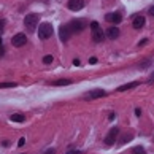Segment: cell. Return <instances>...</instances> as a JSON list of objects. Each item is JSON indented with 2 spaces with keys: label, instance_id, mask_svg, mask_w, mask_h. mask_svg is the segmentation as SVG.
<instances>
[{
  "label": "cell",
  "instance_id": "2",
  "mask_svg": "<svg viewBox=\"0 0 154 154\" xmlns=\"http://www.w3.org/2000/svg\"><path fill=\"white\" fill-rule=\"evenodd\" d=\"M91 30H92V40L95 43H100L102 40H103V30L100 29V26H99V22L97 21H92L91 22Z\"/></svg>",
  "mask_w": 154,
  "mask_h": 154
},
{
  "label": "cell",
  "instance_id": "6",
  "mask_svg": "<svg viewBox=\"0 0 154 154\" xmlns=\"http://www.w3.org/2000/svg\"><path fill=\"white\" fill-rule=\"evenodd\" d=\"M27 43V37L24 35V33H16V35L11 38V45L16 48H21V46H24V45Z\"/></svg>",
  "mask_w": 154,
  "mask_h": 154
},
{
  "label": "cell",
  "instance_id": "10",
  "mask_svg": "<svg viewBox=\"0 0 154 154\" xmlns=\"http://www.w3.org/2000/svg\"><path fill=\"white\" fill-rule=\"evenodd\" d=\"M105 19L108 22H111V24H119V22L122 21V14L121 13H108L105 16Z\"/></svg>",
  "mask_w": 154,
  "mask_h": 154
},
{
  "label": "cell",
  "instance_id": "12",
  "mask_svg": "<svg viewBox=\"0 0 154 154\" xmlns=\"http://www.w3.org/2000/svg\"><path fill=\"white\" fill-rule=\"evenodd\" d=\"M105 35H106L108 38H110V40H116V38L119 37V29H118L116 26H115V27H108Z\"/></svg>",
  "mask_w": 154,
  "mask_h": 154
},
{
  "label": "cell",
  "instance_id": "7",
  "mask_svg": "<svg viewBox=\"0 0 154 154\" xmlns=\"http://www.w3.org/2000/svg\"><path fill=\"white\" fill-rule=\"evenodd\" d=\"M70 35H72V30H70V26H60L59 27V37L62 42H67V40H70Z\"/></svg>",
  "mask_w": 154,
  "mask_h": 154
},
{
  "label": "cell",
  "instance_id": "30",
  "mask_svg": "<svg viewBox=\"0 0 154 154\" xmlns=\"http://www.w3.org/2000/svg\"><path fill=\"white\" fill-rule=\"evenodd\" d=\"M149 14L154 16V5H152V7H149Z\"/></svg>",
  "mask_w": 154,
  "mask_h": 154
},
{
  "label": "cell",
  "instance_id": "26",
  "mask_svg": "<svg viewBox=\"0 0 154 154\" xmlns=\"http://www.w3.org/2000/svg\"><path fill=\"white\" fill-rule=\"evenodd\" d=\"M115 116H116L115 113H110V116H108V119H110V121H113V119H115Z\"/></svg>",
  "mask_w": 154,
  "mask_h": 154
},
{
  "label": "cell",
  "instance_id": "3",
  "mask_svg": "<svg viewBox=\"0 0 154 154\" xmlns=\"http://www.w3.org/2000/svg\"><path fill=\"white\" fill-rule=\"evenodd\" d=\"M24 26L30 32H33V30H35V27H38V14H35V13L27 14L26 18H24Z\"/></svg>",
  "mask_w": 154,
  "mask_h": 154
},
{
  "label": "cell",
  "instance_id": "4",
  "mask_svg": "<svg viewBox=\"0 0 154 154\" xmlns=\"http://www.w3.org/2000/svg\"><path fill=\"white\" fill-rule=\"evenodd\" d=\"M118 135H119V129H118V127H111V129H110V132H108L106 137H105V145H106V146L115 145V141H116V138H118Z\"/></svg>",
  "mask_w": 154,
  "mask_h": 154
},
{
  "label": "cell",
  "instance_id": "8",
  "mask_svg": "<svg viewBox=\"0 0 154 154\" xmlns=\"http://www.w3.org/2000/svg\"><path fill=\"white\" fill-rule=\"evenodd\" d=\"M105 95H106V91H103V89H94V91H89L84 97L94 100V99H100V97H105Z\"/></svg>",
  "mask_w": 154,
  "mask_h": 154
},
{
  "label": "cell",
  "instance_id": "13",
  "mask_svg": "<svg viewBox=\"0 0 154 154\" xmlns=\"http://www.w3.org/2000/svg\"><path fill=\"white\" fill-rule=\"evenodd\" d=\"M138 81H134V83H127V84H122V86H119L116 91L118 92H124V91H129V89H134V88H137L138 86Z\"/></svg>",
  "mask_w": 154,
  "mask_h": 154
},
{
  "label": "cell",
  "instance_id": "27",
  "mask_svg": "<svg viewBox=\"0 0 154 154\" xmlns=\"http://www.w3.org/2000/svg\"><path fill=\"white\" fill-rule=\"evenodd\" d=\"M67 154H83L81 151H68Z\"/></svg>",
  "mask_w": 154,
  "mask_h": 154
},
{
  "label": "cell",
  "instance_id": "17",
  "mask_svg": "<svg viewBox=\"0 0 154 154\" xmlns=\"http://www.w3.org/2000/svg\"><path fill=\"white\" fill-rule=\"evenodd\" d=\"M132 154H145V148H141V146H135L134 149H132Z\"/></svg>",
  "mask_w": 154,
  "mask_h": 154
},
{
  "label": "cell",
  "instance_id": "20",
  "mask_svg": "<svg viewBox=\"0 0 154 154\" xmlns=\"http://www.w3.org/2000/svg\"><path fill=\"white\" fill-rule=\"evenodd\" d=\"M43 62H45V64H53V56H45Z\"/></svg>",
  "mask_w": 154,
  "mask_h": 154
},
{
  "label": "cell",
  "instance_id": "25",
  "mask_svg": "<svg viewBox=\"0 0 154 154\" xmlns=\"http://www.w3.org/2000/svg\"><path fill=\"white\" fill-rule=\"evenodd\" d=\"M95 62H97V57H91L89 59V64H95Z\"/></svg>",
  "mask_w": 154,
  "mask_h": 154
},
{
  "label": "cell",
  "instance_id": "24",
  "mask_svg": "<svg viewBox=\"0 0 154 154\" xmlns=\"http://www.w3.org/2000/svg\"><path fill=\"white\" fill-rule=\"evenodd\" d=\"M146 43H148V38H145L143 42H140V43H138V46H143V45H146Z\"/></svg>",
  "mask_w": 154,
  "mask_h": 154
},
{
  "label": "cell",
  "instance_id": "16",
  "mask_svg": "<svg viewBox=\"0 0 154 154\" xmlns=\"http://www.w3.org/2000/svg\"><path fill=\"white\" fill-rule=\"evenodd\" d=\"M132 138H134V135H132V134H125V135L122 137V138L119 140V143L124 145V143H127V141H129V140H132Z\"/></svg>",
  "mask_w": 154,
  "mask_h": 154
},
{
  "label": "cell",
  "instance_id": "32",
  "mask_svg": "<svg viewBox=\"0 0 154 154\" xmlns=\"http://www.w3.org/2000/svg\"><path fill=\"white\" fill-rule=\"evenodd\" d=\"M0 51L3 53V48H2V37H0Z\"/></svg>",
  "mask_w": 154,
  "mask_h": 154
},
{
  "label": "cell",
  "instance_id": "21",
  "mask_svg": "<svg viewBox=\"0 0 154 154\" xmlns=\"http://www.w3.org/2000/svg\"><path fill=\"white\" fill-rule=\"evenodd\" d=\"M43 154H56V149H54V148H49V149H46Z\"/></svg>",
  "mask_w": 154,
  "mask_h": 154
},
{
  "label": "cell",
  "instance_id": "9",
  "mask_svg": "<svg viewBox=\"0 0 154 154\" xmlns=\"http://www.w3.org/2000/svg\"><path fill=\"white\" fill-rule=\"evenodd\" d=\"M67 7H68V10H72V11H79L84 7V0H68Z\"/></svg>",
  "mask_w": 154,
  "mask_h": 154
},
{
  "label": "cell",
  "instance_id": "22",
  "mask_svg": "<svg viewBox=\"0 0 154 154\" xmlns=\"http://www.w3.org/2000/svg\"><path fill=\"white\" fill-rule=\"evenodd\" d=\"M18 145H19V146H24V145H26V138H24V137H22V138H19Z\"/></svg>",
  "mask_w": 154,
  "mask_h": 154
},
{
  "label": "cell",
  "instance_id": "28",
  "mask_svg": "<svg viewBox=\"0 0 154 154\" xmlns=\"http://www.w3.org/2000/svg\"><path fill=\"white\" fill-rule=\"evenodd\" d=\"M2 145H3V146H10V141H8V140H3Z\"/></svg>",
  "mask_w": 154,
  "mask_h": 154
},
{
  "label": "cell",
  "instance_id": "15",
  "mask_svg": "<svg viewBox=\"0 0 154 154\" xmlns=\"http://www.w3.org/2000/svg\"><path fill=\"white\" fill-rule=\"evenodd\" d=\"M10 119H11L13 122H24V121H26V118L22 116L21 113H14V115H11Z\"/></svg>",
  "mask_w": 154,
  "mask_h": 154
},
{
  "label": "cell",
  "instance_id": "19",
  "mask_svg": "<svg viewBox=\"0 0 154 154\" xmlns=\"http://www.w3.org/2000/svg\"><path fill=\"white\" fill-rule=\"evenodd\" d=\"M5 88H16V83H0V89Z\"/></svg>",
  "mask_w": 154,
  "mask_h": 154
},
{
  "label": "cell",
  "instance_id": "29",
  "mask_svg": "<svg viewBox=\"0 0 154 154\" xmlns=\"http://www.w3.org/2000/svg\"><path fill=\"white\" fill-rule=\"evenodd\" d=\"M3 26H5V21H0V32L3 30Z\"/></svg>",
  "mask_w": 154,
  "mask_h": 154
},
{
  "label": "cell",
  "instance_id": "14",
  "mask_svg": "<svg viewBox=\"0 0 154 154\" xmlns=\"http://www.w3.org/2000/svg\"><path fill=\"white\" fill-rule=\"evenodd\" d=\"M68 84H72V79H56V81H53V86H68Z\"/></svg>",
  "mask_w": 154,
  "mask_h": 154
},
{
  "label": "cell",
  "instance_id": "18",
  "mask_svg": "<svg viewBox=\"0 0 154 154\" xmlns=\"http://www.w3.org/2000/svg\"><path fill=\"white\" fill-rule=\"evenodd\" d=\"M149 65H151V60H149V59H148V60H143V62H140V64H138V67L143 68V70H145V68H148Z\"/></svg>",
  "mask_w": 154,
  "mask_h": 154
},
{
  "label": "cell",
  "instance_id": "1",
  "mask_svg": "<svg viewBox=\"0 0 154 154\" xmlns=\"http://www.w3.org/2000/svg\"><path fill=\"white\" fill-rule=\"evenodd\" d=\"M38 37H40V40H48L49 37H53V26H51L49 22H43V24H40Z\"/></svg>",
  "mask_w": 154,
  "mask_h": 154
},
{
  "label": "cell",
  "instance_id": "33",
  "mask_svg": "<svg viewBox=\"0 0 154 154\" xmlns=\"http://www.w3.org/2000/svg\"><path fill=\"white\" fill-rule=\"evenodd\" d=\"M152 81H154V73L151 75V78H149V83H152Z\"/></svg>",
  "mask_w": 154,
  "mask_h": 154
},
{
  "label": "cell",
  "instance_id": "23",
  "mask_svg": "<svg viewBox=\"0 0 154 154\" xmlns=\"http://www.w3.org/2000/svg\"><path fill=\"white\" fill-rule=\"evenodd\" d=\"M135 116H141V110H140V108H135Z\"/></svg>",
  "mask_w": 154,
  "mask_h": 154
},
{
  "label": "cell",
  "instance_id": "11",
  "mask_svg": "<svg viewBox=\"0 0 154 154\" xmlns=\"http://www.w3.org/2000/svg\"><path fill=\"white\" fill-rule=\"evenodd\" d=\"M132 26H134V29H141V27L145 26V18L141 14H137V16H134V22H132Z\"/></svg>",
  "mask_w": 154,
  "mask_h": 154
},
{
  "label": "cell",
  "instance_id": "5",
  "mask_svg": "<svg viewBox=\"0 0 154 154\" xmlns=\"http://www.w3.org/2000/svg\"><path fill=\"white\" fill-rule=\"evenodd\" d=\"M70 30H72V33L73 32H76V33H79V32H83L84 29H86V22H84L83 19H73L70 24Z\"/></svg>",
  "mask_w": 154,
  "mask_h": 154
},
{
  "label": "cell",
  "instance_id": "31",
  "mask_svg": "<svg viewBox=\"0 0 154 154\" xmlns=\"http://www.w3.org/2000/svg\"><path fill=\"white\" fill-rule=\"evenodd\" d=\"M73 65L78 67V65H79V59H75V60H73Z\"/></svg>",
  "mask_w": 154,
  "mask_h": 154
}]
</instances>
